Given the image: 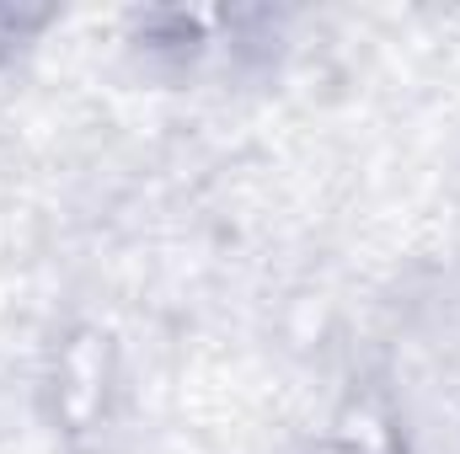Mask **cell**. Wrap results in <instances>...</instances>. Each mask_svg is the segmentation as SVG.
<instances>
[{
  "label": "cell",
  "instance_id": "1",
  "mask_svg": "<svg viewBox=\"0 0 460 454\" xmlns=\"http://www.w3.org/2000/svg\"><path fill=\"white\" fill-rule=\"evenodd\" d=\"M54 417L65 433H92L108 423L113 406V385H118V353L113 337L97 327H81L59 342L54 353Z\"/></svg>",
  "mask_w": 460,
  "mask_h": 454
},
{
  "label": "cell",
  "instance_id": "2",
  "mask_svg": "<svg viewBox=\"0 0 460 454\" xmlns=\"http://www.w3.org/2000/svg\"><path fill=\"white\" fill-rule=\"evenodd\" d=\"M43 27H49L43 5H11V0H0V59H11L22 43H32Z\"/></svg>",
  "mask_w": 460,
  "mask_h": 454
}]
</instances>
